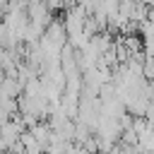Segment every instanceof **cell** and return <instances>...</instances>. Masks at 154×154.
I'll list each match as a JSON object with an SVG mask.
<instances>
[{"mask_svg":"<svg viewBox=\"0 0 154 154\" xmlns=\"http://www.w3.org/2000/svg\"><path fill=\"white\" fill-rule=\"evenodd\" d=\"M144 120H147V123L154 128V101L149 103V108H147V113H144Z\"/></svg>","mask_w":154,"mask_h":154,"instance_id":"obj_1","label":"cell"}]
</instances>
